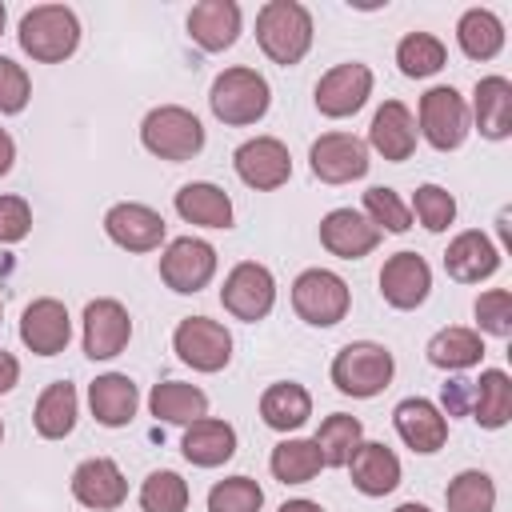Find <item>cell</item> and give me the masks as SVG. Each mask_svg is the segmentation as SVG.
<instances>
[{
	"mask_svg": "<svg viewBox=\"0 0 512 512\" xmlns=\"http://www.w3.org/2000/svg\"><path fill=\"white\" fill-rule=\"evenodd\" d=\"M256 44L280 68L300 64L308 56V48H312V12L300 0H268V4H260V12H256Z\"/></svg>",
	"mask_w": 512,
	"mask_h": 512,
	"instance_id": "obj_1",
	"label": "cell"
},
{
	"mask_svg": "<svg viewBox=\"0 0 512 512\" xmlns=\"http://www.w3.org/2000/svg\"><path fill=\"white\" fill-rule=\"evenodd\" d=\"M16 40L36 64H60L80 48V20L68 4H36L20 16Z\"/></svg>",
	"mask_w": 512,
	"mask_h": 512,
	"instance_id": "obj_2",
	"label": "cell"
},
{
	"mask_svg": "<svg viewBox=\"0 0 512 512\" xmlns=\"http://www.w3.org/2000/svg\"><path fill=\"white\" fill-rule=\"evenodd\" d=\"M208 108L220 124H232V128H244V124H256L268 116L272 108V88L268 80L248 68V64H236V68H224L216 72L212 88H208Z\"/></svg>",
	"mask_w": 512,
	"mask_h": 512,
	"instance_id": "obj_3",
	"label": "cell"
},
{
	"mask_svg": "<svg viewBox=\"0 0 512 512\" xmlns=\"http://www.w3.org/2000/svg\"><path fill=\"white\" fill-rule=\"evenodd\" d=\"M392 372H396V360H392V352H388L384 344H376V340H352V344H344V348L332 356V368H328L336 392H344V396H352V400H372V396H380V392L392 384Z\"/></svg>",
	"mask_w": 512,
	"mask_h": 512,
	"instance_id": "obj_4",
	"label": "cell"
},
{
	"mask_svg": "<svg viewBox=\"0 0 512 512\" xmlns=\"http://www.w3.org/2000/svg\"><path fill=\"white\" fill-rule=\"evenodd\" d=\"M140 144L160 160H192L204 148V124L184 104H160L140 120Z\"/></svg>",
	"mask_w": 512,
	"mask_h": 512,
	"instance_id": "obj_5",
	"label": "cell"
},
{
	"mask_svg": "<svg viewBox=\"0 0 512 512\" xmlns=\"http://www.w3.org/2000/svg\"><path fill=\"white\" fill-rule=\"evenodd\" d=\"M352 292L348 280L332 268H304L292 280V312L312 328H332L348 316Z\"/></svg>",
	"mask_w": 512,
	"mask_h": 512,
	"instance_id": "obj_6",
	"label": "cell"
},
{
	"mask_svg": "<svg viewBox=\"0 0 512 512\" xmlns=\"http://www.w3.org/2000/svg\"><path fill=\"white\" fill-rule=\"evenodd\" d=\"M472 132L468 100L452 84H436L420 96L416 108V136H424L436 152H456Z\"/></svg>",
	"mask_w": 512,
	"mask_h": 512,
	"instance_id": "obj_7",
	"label": "cell"
},
{
	"mask_svg": "<svg viewBox=\"0 0 512 512\" xmlns=\"http://www.w3.org/2000/svg\"><path fill=\"white\" fill-rule=\"evenodd\" d=\"M220 304H224L228 316H236L244 324L264 320L276 308V276H272V268L268 264H256V260H240L224 276Z\"/></svg>",
	"mask_w": 512,
	"mask_h": 512,
	"instance_id": "obj_8",
	"label": "cell"
},
{
	"mask_svg": "<svg viewBox=\"0 0 512 512\" xmlns=\"http://www.w3.org/2000/svg\"><path fill=\"white\" fill-rule=\"evenodd\" d=\"M172 352L192 372H220L232 360V332L212 316H184L172 332Z\"/></svg>",
	"mask_w": 512,
	"mask_h": 512,
	"instance_id": "obj_9",
	"label": "cell"
},
{
	"mask_svg": "<svg viewBox=\"0 0 512 512\" xmlns=\"http://www.w3.org/2000/svg\"><path fill=\"white\" fill-rule=\"evenodd\" d=\"M372 96V68L360 64V60H344V64H332L320 80H316V112L328 116V120H344V116H356Z\"/></svg>",
	"mask_w": 512,
	"mask_h": 512,
	"instance_id": "obj_10",
	"label": "cell"
},
{
	"mask_svg": "<svg viewBox=\"0 0 512 512\" xmlns=\"http://www.w3.org/2000/svg\"><path fill=\"white\" fill-rule=\"evenodd\" d=\"M368 144L352 132H324L308 148V168L320 184H352L368 172Z\"/></svg>",
	"mask_w": 512,
	"mask_h": 512,
	"instance_id": "obj_11",
	"label": "cell"
},
{
	"mask_svg": "<svg viewBox=\"0 0 512 512\" xmlns=\"http://www.w3.org/2000/svg\"><path fill=\"white\" fill-rule=\"evenodd\" d=\"M236 176L256 192H276L292 180V152L276 136H252L232 152Z\"/></svg>",
	"mask_w": 512,
	"mask_h": 512,
	"instance_id": "obj_12",
	"label": "cell"
},
{
	"mask_svg": "<svg viewBox=\"0 0 512 512\" xmlns=\"http://www.w3.org/2000/svg\"><path fill=\"white\" fill-rule=\"evenodd\" d=\"M212 276H216V248L200 236H176L160 252V280L180 296L208 288Z\"/></svg>",
	"mask_w": 512,
	"mask_h": 512,
	"instance_id": "obj_13",
	"label": "cell"
},
{
	"mask_svg": "<svg viewBox=\"0 0 512 512\" xmlns=\"http://www.w3.org/2000/svg\"><path fill=\"white\" fill-rule=\"evenodd\" d=\"M80 324H84V356H88V360H112V356H120V352L128 348V340H132V316H128V308H124L120 300H112V296L88 300Z\"/></svg>",
	"mask_w": 512,
	"mask_h": 512,
	"instance_id": "obj_14",
	"label": "cell"
},
{
	"mask_svg": "<svg viewBox=\"0 0 512 512\" xmlns=\"http://www.w3.org/2000/svg\"><path fill=\"white\" fill-rule=\"evenodd\" d=\"M104 232L124 252H156L168 236V224L156 208H148L140 200H120L104 212Z\"/></svg>",
	"mask_w": 512,
	"mask_h": 512,
	"instance_id": "obj_15",
	"label": "cell"
},
{
	"mask_svg": "<svg viewBox=\"0 0 512 512\" xmlns=\"http://www.w3.org/2000/svg\"><path fill=\"white\" fill-rule=\"evenodd\" d=\"M76 504L92 508V512H112L128 500V480L120 472V464L112 456H88L72 468V480H68Z\"/></svg>",
	"mask_w": 512,
	"mask_h": 512,
	"instance_id": "obj_16",
	"label": "cell"
},
{
	"mask_svg": "<svg viewBox=\"0 0 512 512\" xmlns=\"http://www.w3.org/2000/svg\"><path fill=\"white\" fill-rule=\"evenodd\" d=\"M432 292V268L420 252H396L380 268V296L396 312H412L428 300Z\"/></svg>",
	"mask_w": 512,
	"mask_h": 512,
	"instance_id": "obj_17",
	"label": "cell"
},
{
	"mask_svg": "<svg viewBox=\"0 0 512 512\" xmlns=\"http://www.w3.org/2000/svg\"><path fill=\"white\" fill-rule=\"evenodd\" d=\"M72 340V316L56 296H40L20 312V344L36 356H56Z\"/></svg>",
	"mask_w": 512,
	"mask_h": 512,
	"instance_id": "obj_18",
	"label": "cell"
},
{
	"mask_svg": "<svg viewBox=\"0 0 512 512\" xmlns=\"http://www.w3.org/2000/svg\"><path fill=\"white\" fill-rule=\"evenodd\" d=\"M392 424H396V436H400L412 452H420V456L440 452L444 440H448V416H444V408H436L428 396H408V400H400V404L392 408Z\"/></svg>",
	"mask_w": 512,
	"mask_h": 512,
	"instance_id": "obj_19",
	"label": "cell"
},
{
	"mask_svg": "<svg viewBox=\"0 0 512 512\" xmlns=\"http://www.w3.org/2000/svg\"><path fill=\"white\" fill-rule=\"evenodd\" d=\"M380 228L360 208H332L320 220V244L340 260H364L380 244Z\"/></svg>",
	"mask_w": 512,
	"mask_h": 512,
	"instance_id": "obj_20",
	"label": "cell"
},
{
	"mask_svg": "<svg viewBox=\"0 0 512 512\" xmlns=\"http://www.w3.org/2000/svg\"><path fill=\"white\" fill-rule=\"evenodd\" d=\"M376 156L404 164L416 152V116L408 112L404 100H384L368 124V140H364Z\"/></svg>",
	"mask_w": 512,
	"mask_h": 512,
	"instance_id": "obj_21",
	"label": "cell"
},
{
	"mask_svg": "<svg viewBox=\"0 0 512 512\" xmlns=\"http://www.w3.org/2000/svg\"><path fill=\"white\" fill-rule=\"evenodd\" d=\"M500 248L480 232V228H468L460 236H452L448 252H444V272L456 280V284H480L488 276L500 272Z\"/></svg>",
	"mask_w": 512,
	"mask_h": 512,
	"instance_id": "obj_22",
	"label": "cell"
},
{
	"mask_svg": "<svg viewBox=\"0 0 512 512\" xmlns=\"http://www.w3.org/2000/svg\"><path fill=\"white\" fill-rule=\"evenodd\" d=\"M240 4L236 0H200L188 12V36L204 52H224L240 40Z\"/></svg>",
	"mask_w": 512,
	"mask_h": 512,
	"instance_id": "obj_23",
	"label": "cell"
},
{
	"mask_svg": "<svg viewBox=\"0 0 512 512\" xmlns=\"http://www.w3.org/2000/svg\"><path fill=\"white\" fill-rule=\"evenodd\" d=\"M344 468H348L352 488L360 496H388V492H396L400 472H404L400 456L388 444H380V440H360V448L352 452V460Z\"/></svg>",
	"mask_w": 512,
	"mask_h": 512,
	"instance_id": "obj_24",
	"label": "cell"
},
{
	"mask_svg": "<svg viewBox=\"0 0 512 512\" xmlns=\"http://www.w3.org/2000/svg\"><path fill=\"white\" fill-rule=\"evenodd\" d=\"M468 116L476 120L484 140H508L512 136V80L508 76H480L472 88Z\"/></svg>",
	"mask_w": 512,
	"mask_h": 512,
	"instance_id": "obj_25",
	"label": "cell"
},
{
	"mask_svg": "<svg viewBox=\"0 0 512 512\" xmlns=\"http://www.w3.org/2000/svg\"><path fill=\"white\" fill-rule=\"evenodd\" d=\"M180 452L188 464L196 468H220L236 456V428L220 416H200L184 428V440H180Z\"/></svg>",
	"mask_w": 512,
	"mask_h": 512,
	"instance_id": "obj_26",
	"label": "cell"
},
{
	"mask_svg": "<svg viewBox=\"0 0 512 512\" xmlns=\"http://www.w3.org/2000/svg\"><path fill=\"white\" fill-rule=\"evenodd\" d=\"M88 408H92L96 424L124 428V424H132V416L140 408V388L124 372H104L88 384Z\"/></svg>",
	"mask_w": 512,
	"mask_h": 512,
	"instance_id": "obj_27",
	"label": "cell"
},
{
	"mask_svg": "<svg viewBox=\"0 0 512 512\" xmlns=\"http://www.w3.org/2000/svg\"><path fill=\"white\" fill-rule=\"evenodd\" d=\"M172 204H176L180 220H188L196 228H232V196L212 180L184 184Z\"/></svg>",
	"mask_w": 512,
	"mask_h": 512,
	"instance_id": "obj_28",
	"label": "cell"
},
{
	"mask_svg": "<svg viewBox=\"0 0 512 512\" xmlns=\"http://www.w3.org/2000/svg\"><path fill=\"white\" fill-rule=\"evenodd\" d=\"M312 416V396L304 384L296 380H276L260 392V420L272 428V432H296L304 428Z\"/></svg>",
	"mask_w": 512,
	"mask_h": 512,
	"instance_id": "obj_29",
	"label": "cell"
},
{
	"mask_svg": "<svg viewBox=\"0 0 512 512\" xmlns=\"http://www.w3.org/2000/svg\"><path fill=\"white\" fill-rule=\"evenodd\" d=\"M428 364L440 368V372H464V368H476L484 360V340L476 328H464V324H448L440 328L428 348H424Z\"/></svg>",
	"mask_w": 512,
	"mask_h": 512,
	"instance_id": "obj_30",
	"label": "cell"
},
{
	"mask_svg": "<svg viewBox=\"0 0 512 512\" xmlns=\"http://www.w3.org/2000/svg\"><path fill=\"white\" fill-rule=\"evenodd\" d=\"M76 416H80V396H76V384L68 380H52L40 396H36V408H32V424L44 440H64L72 428H76Z\"/></svg>",
	"mask_w": 512,
	"mask_h": 512,
	"instance_id": "obj_31",
	"label": "cell"
},
{
	"mask_svg": "<svg viewBox=\"0 0 512 512\" xmlns=\"http://www.w3.org/2000/svg\"><path fill=\"white\" fill-rule=\"evenodd\" d=\"M472 420L488 432L512 420V376L504 368H484L480 380H472Z\"/></svg>",
	"mask_w": 512,
	"mask_h": 512,
	"instance_id": "obj_32",
	"label": "cell"
},
{
	"mask_svg": "<svg viewBox=\"0 0 512 512\" xmlns=\"http://www.w3.org/2000/svg\"><path fill=\"white\" fill-rule=\"evenodd\" d=\"M148 408H152L156 420H164V424H184V428H188L192 420L208 416V392L196 388V384H184V380H164V384L152 388Z\"/></svg>",
	"mask_w": 512,
	"mask_h": 512,
	"instance_id": "obj_33",
	"label": "cell"
},
{
	"mask_svg": "<svg viewBox=\"0 0 512 512\" xmlns=\"http://www.w3.org/2000/svg\"><path fill=\"white\" fill-rule=\"evenodd\" d=\"M456 44L468 60H492L504 48V20L492 8H468L456 20Z\"/></svg>",
	"mask_w": 512,
	"mask_h": 512,
	"instance_id": "obj_34",
	"label": "cell"
},
{
	"mask_svg": "<svg viewBox=\"0 0 512 512\" xmlns=\"http://www.w3.org/2000/svg\"><path fill=\"white\" fill-rule=\"evenodd\" d=\"M268 468H272V476H276L280 484H308V480H316V476H320L324 460H320L316 440L288 436V440H280V444L272 448Z\"/></svg>",
	"mask_w": 512,
	"mask_h": 512,
	"instance_id": "obj_35",
	"label": "cell"
},
{
	"mask_svg": "<svg viewBox=\"0 0 512 512\" xmlns=\"http://www.w3.org/2000/svg\"><path fill=\"white\" fill-rule=\"evenodd\" d=\"M312 440L320 448L324 468H344L352 460V452L360 448V440H364V424L356 416H348V412H332V416L320 420Z\"/></svg>",
	"mask_w": 512,
	"mask_h": 512,
	"instance_id": "obj_36",
	"label": "cell"
},
{
	"mask_svg": "<svg viewBox=\"0 0 512 512\" xmlns=\"http://www.w3.org/2000/svg\"><path fill=\"white\" fill-rule=\"evenodd\" d=\"M448 60V48L440 36L432 32H408L400 36L396 44V68L408 76V80H424V76H436Z\"/></svg>",
	"mask_w": 512,
	"mask_h": 512,
	"instance_id": "obj_37",
	"label": "cell"
},
{
	"mask_svg": "<svg viewBox=\"0 0 512 512\" xmlns=\"http://www.w3.org/2000/svg\"><path fill=\"white\" fill-rule=\"evenodd\" d=\"M448 512H496V480L480 468H464L444 488Z\"/></svg>",
	"mask_w": 512,
	"mask_h": 512,
	"instance_id": "obj_38",
	"label": "cell"
},
{
	"mask_svg": "<svg viewBox=\"0 0 512 512\" xmlns=\"http://www.w3.org/2000/svg\"><path fill=\"white\" fill-rule=\"evenodd\" d=\"M188 508V480L172 468H156L140 484V512H184Z\"/></svg>",
	"mask_w": 512,
	"mask_h": 512,
	"instance_id": "obj_39",
	"label": "cell"
},
{
	"mask_svg": "<svg viewBox=\"0 0 512 512\" xmlns=\"http://www.w3.org/2000/svg\"><path fill=\"white\" fill-rule=\"evenodd\" d=\"M264 488L252 476H224L208 488V512H260Z\"/></svg>",
	"mask_w": 512,
	"mask_h": 512,
	"instance_id": "obj_40",
	"label": "cell"
},
{
	"mask_svg": "<svg viewBox=\"0 0 512 512\" xmlns=\"http://www.w3.org/2000/svg\"><path fill=\"white\" fill-rule=\"evenodd\" d=\"M416 220H420V228H428V232H448V224L456 220V196L448 192V188H440V184H420L416 192H412V208H408Z\"/></svg>",
	"mask_w": 512,
	"mask_h": 512,
	"instance_id": "obj_41",
	"label": "cell"
},
{
	"mask_svg": "<svg viewBox=\"0 0 512 512\" xmlns=\"http://www.w3.org/2000/svg\"><path fill=\"white\" fill-rule=\"evenodd\" d=\"M380 232H408L412 228V212H408V204L392 192V188H384V184H376V188H368L364 192V208H360Z\"/></svg>",
	"mask_w": 512,
	"mask_h": 512,
	"instance_id": "obj_42",
	"label": "cell"
},
{
	"mask_svg": "<svg viewBox=\"0 0 512 512\" xmlns=\"http://www.w3.org/2000/svg\"><path fill=\"white\" fill-rule=\"evenodd\" d=\"M472 312H476L480 332H488V336H496V340H508V336H512V292H508V288H488V292H480L476 304H472Z\"/></svg>",
	"mask_w": 512,
	"mask_h": 512,
	"instance_id": "obj_43",
	"label": "cell"
},
{
	"mask_svg": "<svg viewBox=\"0 0 512 512\" xmlns=\"http://www.w3.org/2000/svg\"><path fill=\"white\" fill-rule=\"evenodd\" d=\"M28 100H32V80H28L24 64H16L12 56H0V116L24 112Z\"/></svg>",
	"mask_w": 512,
	"mask_h": 512,
	"instance_id": "obj_44",
	"label": "cell"
},
{
	"mask_svg": "<svg viewBox=\"0 0 512 512\" xmlns=\"http://www.w3.org/2000/svg\"><path fill=\"white\" fill-rule=\"evenodd\" d=\"M32 232V204L24 196H0V244H20Z\"/></svg>",
	"mask_w": 512,
	"mask_h": 512,
	"instance_id": "obj_45",
	"label": "cell"
},
{
	"mask_svg": "<svg viewBox=\"0 0 512 512\" xmlns=\"http://www.w3.org/2000/svg\"><path fill=\"white\" fill-rule=\"evenodd\" d=\"M16 384H20V360H16L12 352H4V348H0V396H4V392H12Z\"/></svg>",
	"mask_w": 512,
	"mask_h": 512,
	"instance_id": "obj_46",
	"label": "cell"
},
{
	"mask_svg": "<svg viewBox=\"0 0 512 512\" xmlns=\"http://www.w3.org/2000/svg\"><path fill=\"white\" fill-rule=\"evenodd\" d=\"M12 160H16V140L8 136V128H0V176L12 172Z\"/></svg>",
	"mask_w": 512,
	"mask_h": 512,
	"instance_id": "obj_47",
	"label": "cell"
},
{
	"mask_svg": "<svg viewBox=\"0 0 512 512\" xmlns=\"http://www.w3.org/2000/svg\"><path fill=\"white\" fill-rule=\"evenodd\" d=\"M276 512H324V508H320L316 500H304V496H300V500H284Z\"/></svg>",
	"mask_w": 512,
	"mask_h": 512,
	"instance_id": "obj_48",
	"label": "cell"
},
{
	"mask_svg": "<svg viewBox=\"0 0 512 512\" xmlns=\"http://www.w3.org/2000/svg\"><path fill=\"white\" fill-rule=\"evenodd\" d=\"M392 512H432L428 504H420V500H404L400 508H392Z\"/></svg>",
	"mask_w": 512,
	"mask_h": 512,
	"instance_id": "obj_49",
	"label": "cell"
},
{
	"mask_svg": "<svg viewBox=\"0 0 512 512\" xmlns=\"http://www.w3.org/2000/svg\"><path fill=\"white\" fill-rule=\"evenodd\" d=\"M4 24H8V8H4V0H0V32H4Z\"/></svg>",
	"mask_w": 512,
	"mask_h": 512,
	"instance_id": "obj_50",
	"label": "cell"
},
{
	"mask_svg": "<svg viewBox=\"0 0 512 512\" xmlns=\"http://www.w3.org/2000/svg\"><path fill=\"white\" fill-rule=\"evenodd\" d=\"M0 440H4V420H0Z\"/></svg>",
	"mask_w": 512,
	"mask_h": 512,
	"instance_id": "obj_51",
	"label": "cell"
},
{
	"mask_svg": "<svg viewBox=\"0 0 512 512\" xmlns=\"http://www.w3.org/2000/svg\"><path fill=\"white\" fill-rule=\"evenodd\" d=\"M0 316H4V308H0Z\"/></svg>",
	"mask_w": 512,
	"mask_h": 512,
	"instance_id": "obj_52",
	"label": "cell"
}]
</instances>
